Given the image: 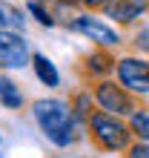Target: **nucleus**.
<instances>
[{
    "mask_svg": "<svg viewBox=\"0 0 149 158\" xmlns=\"http://www.w3.org/2000/svg\"><path fill=\"white\" fill-rule=\"evenodd\" d=\"M115 55L109 49H100L95 46L92 52H86L83 58H78V75L86 81V83H95V81H103L115 75Z\"/></svg>",
    "mask_w": 149,
    "mask_h": 158,
    "instance_id": "39448f33",
    "label": "nucleus"
},
{
    "mask_svg": "<svg viewBox=\"0 0 149 158\" xmlns=\"http://www.w3.org/2000/svg\"><path fill=\"white\" fill-rule=\"evenodd\" d=\"M32 112H34V121L40 127V132L49 138L54 147L66 150L78 141V121H74L72 109L66 101H58V98H40L32 104Z\"/></svg>",
    "mask_w": 149,
    "mask_h": 158,
    "instance_id": "f257e3e1",
    "label": "nucleus"
},
{
    "mask_svg": "<svg viewBox=\"0 0 149 158\" xmlns=\"http://www.w3.org/2000/svg\"><path fill=\"white\" fill-rule=\"evenodd\" d=\"M115 81L129 92V95H138V98L149 95V58H135V55L118 58Z\"/></svg>",
    "mask_w": 149,
    "mask_h": 158,
    "instance_id": "20e7f679",
    "label": "nucleus"
},
{
    "mask_svg": "<svg viewBox=\"0 0 149 158\" xmlns=\"http://www.w3.org/2000/svg\"><path fill=\"white\" fill-rule=\"evenodd\" d=\"M80 3L86 6V9H103V6L109 3V0H80Z\"/></svg>",
    "mask_w": 149,
    "mask_h": 158,
    "instance_id": "dca6fc26",
    "label": "nucleus"
},
{
    "mask_svg": "<svg viewBox=\"0 0 149 158\" xmlns=\"http://www.w3.org/2000/svg\"><path fill=\"white\" fill-rule=\"evenodd\" d=\"M132 3H138V6H143L146 12H149V0H132Z\"/></svg>",
    "mask_w": 149,
    "mask_h": 158,
    "instance_id": "a211bd4d",
    "label": "nucleus"
},
{
    "mask_svg": "<svg viewBox=\"0 0 149 158\" xmlns=\"http://www.w3.org/2000/svg\"><path fill=\"white\" fill-rule=\"evenodd\" d=\"M6 26H9V17H6V9H3V6H0V32H3V29H6Z\"/></svg>",
    "mask_w": 149,
    "mask_h": 158,
    "instance_id": "f3484780",
    "label": "nucleus"
},
{
    "mask_svg": "<svg viewBox=\"0 0 149 158\" xmlns=\"http://www.w3.org/2000/svg\"><path fill=\"white\" fill-rule=\"evenodd\" d=\"M32 66H34V75L40 78V83H46L49 89L60 86V75H58V69H54V63H52L49 58H46V55L34 52V55H32Z\"/></svg>",
    "mask_w": 149,
    "mask_h": 158,
    "instance_id": "9d476101",
    "label": "nucleus"
},
{
    "mask_svg": "<svg viewBox=\"0 0 149 158\" xmlns=\"http://www.w3.org/2000/svg\"><path fill=\"white\" fill-rule=\"evenodd\" d=\"M126 158H149V144H143V141H132V147L126 150Z\"/></svg>",
    "mask_w": 149,
    "mask_h": 158,
    "instance_id": "4468645a",
    "label": "nucleus"
},
{
    "mask_svg": "<svg viewBox=\"0 0 149 158\" xmlns=\"http://www.w3.org/2000/svg\"><path fill=\"white\" fill-rule=\"evenodd\" d=\"M29 60L26 40L17 32H0V69H20Z\"/></svg>",
    "mask_w": 149,
    "mask_h": 158,
    "instance_id": "0eeeda50",
    "label": "nucleus"
},
{
    "mask_svg": "<svg viewBox=\"0 0 149 158\" xmlns=\"http://www.w3.org/2000/svg\"><path fill=\"white\" fill-rule=\"evenodd\" d=\"M143 12H146V9H143V6H138V3H132V0H109V3L103 6V15L112 17V20L120 23V26L135 23Z\"/></svg>",
    "mask_w": 149,
    "mask_h": 158,
    "instance_id": "6e6552de",
    "label": "nucleus"
},
{
    "mask_svg": "<svg viewBox=\"0 0 149 158\" xmlns=\"http://www.w3.org/2000/svg\"><path fill=\"white\" fill-rule=\"evenodd\" d=\"M69 29H72V32H80L83 38H89L95 46H100V49H112V46H118V43H120V35L112 29V26H106L103 20L92 17V15H80V17H74V20L69 23Z\"/></svg>",
    "mask_w": 149,
    "mask_h": 158,
    "instance_id": "423d86ee",
    "label": "nucleus"
},
{
    "mask_svg": "<svg viewBox=\"0 0 149 158\" xmlns=\"http://www.w3.org/2000/svg\"><path fill=\"white\" fill-rule=\"evenodd\" d=\"M135 49H141V52H149V26H143V29L141 32H138L135 35Z\"/></svg>",
    "mask_w": 149,
    "mask_h": 158,
    "instance_id": "2eb2a0df",
    "label": "nucleus"
},
{
    "mask_svg": "<svg viewBox=\"0 0 149 158\" xmlns=\"http://www.w3.org/2000/svg\"><path fill=\"white\" fill-rule=\"evenodd\" d=\"M0 104L6 109H20L23 106V92L17 89V83L12 78L0 75Z\"/></svg>",
    "mask_w": 149,
    "mask_h": 158,
    "instance_id": "9b49d317",
    "label": "nucleus"
},
{
    "mask_svg": "<svg viewBox=\"0 0 149 158\" xmlns=\"http://www.w3.org/2000/svg\"><path fill=\"white\" fill-rule=\"evenodd\" d=\"M29 12L34 15V20H37V23H43V26H54V17L46 12L40 3H29Z\"/></svg>",
    "mask_w": 149,
    "mask_h": 158,
    "instance_id": "ddd939ff",
    "label": "nucleus"
},
{
    "mask_svg": "<svg viewBox=\"0 0 149 158\" xmlns=\"http://www.w3.org/2000/svg\"><path fill=\"white\" fill-rule=\"evenodd\" d=\"M69 109H72L74 121L86 127V124H89V118L98 112V104H95V98H92V92H89V89H80V92H74V95H72Z\"/></svg>",
    "mask_w": 149,
    "mask_h": 158,
    "instance_id": "1a4fd4ad",
    "label": "nucleus"
},
{
    "mask_svg": "<svg viewBox=\"0 0 149 158\" xmlns=\"http://www.w3.org/2000/svg\"><path fill=\"white\" fill-rule=\"evenodd\" d=\"M86 138L100 152H126L132 147V129H129V124L118 115L100 112V109L89 118Z\"/></svg>",
    "mask_w": 149,
    "mask_h": 158,
    "instance_id": "f03ea898",
    "label": "nucleus"
},
{
    "mask_svg": "<svg viewBox=\"0 0 149 158\" xmlns=\"http://www.w3.org/2000/svg\"><path fill=\"white\" fill-rule=\"evenodd\" d=\"M89 92H92V98H95L100 112H109V115H118V118H129L138 109L135 95H129L115 78H103V81L89 83Z\"/></svg>",
    "mask_w": 149,
    "mask_h": 158,
    "instance_id": "7ed1b4c3",
    "label": "nucleus"
},
{
    "mask_svg": "<svg viewBox=\"0 0 149 158\" xmlns=\"http://www.w3.org/2000/svg\"><path fill=\"white\" fill-rule=\"evenodd\" d=\"M129 129H132V138L149 144V106H138L132 115H129Z\"/></svg>",
    "mask_w": 149,
    "mask_h": 158,
    "instance_id": "f8f14e48",
    "label": "nucleus"
}]
</instances>
